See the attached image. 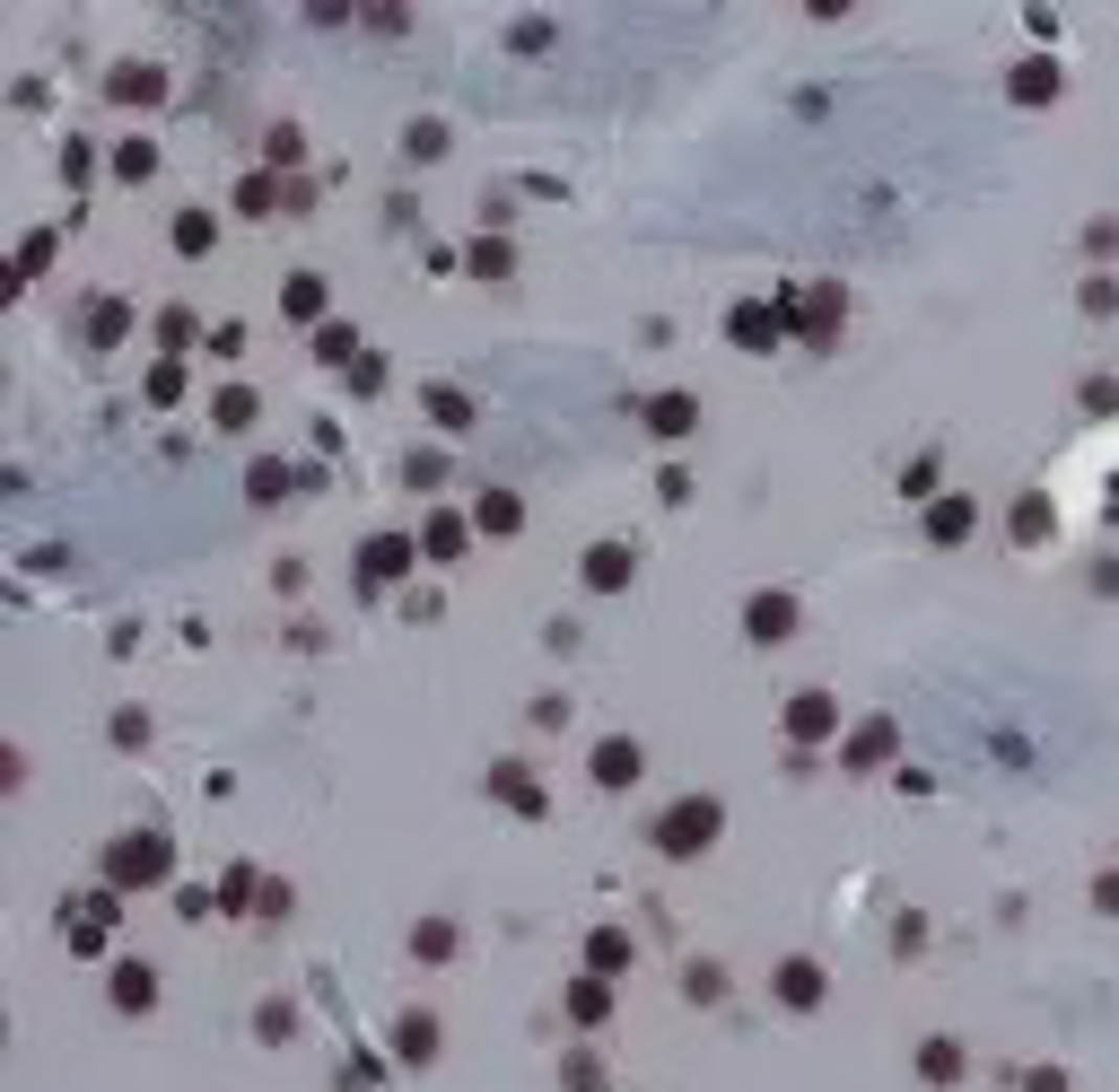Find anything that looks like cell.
<instances>
[{
	"instance_id": "cell-1",
	"label": "cell",
	"mask_w": 1119,
	"mask_h": 1092,
	"mask_svg": "<svg viewBox=\"0 0 1119 1092\" xmlns=\"http://www.w3.org/2000/svg\"><path fill=\"white\" fill-rule=\"evenodd\" d=\"M709 839H717V804H709V796H691V804L665 813L656 848H665V857H691V848H709Z\"/></svg>"
},
{
	"instance_id": "cell-2",
	"label": "cell",
	"mask_w": 1119,
	"mask_h": 1092,
	"mask_svg": "<svg viewBox=\"0 0 1119 1092\" xmlns=\"http://www.w3.org/2000/svg\"><path fill=\"white\" fill-rule=\"evenodd\" d=\"M106 874H114V883H158V874H166V839H122Z\"/></svg>"
},
{
	"instance_id": "cell-3",
	"label": "cell",
	"mask_w": 1119,
	"mask_h": 1092,
	"mask_svg": "<svg viewBox=\"0 0 1119 1092\" xmlns=\"http://www.w3.org/2000/svg\"><path fill=\"white\" fill-rule=\"evenodd\" d=\"M595 778H604V787H630V778H639V743H621V734H612L604 752H595Z\"/></svg>"
},
{
	"instance_id": "cell-4",
	"label": "cell",
	"mask_w": 1119,
	"mask_h": 1092,
	"mask_svg": "<svg viewBox=\"0 0 1119 1092\" xmlns=\"http://www.w3.org/2000/svg\"><path fill=\"white\" fill-rule=\"evenodd\" d=\"M691 419H700V403H691V393H665V403H648V429H656V437H682Z\"/></svg>"
},
{
	"instance_id": "cell-5",
	"label": "cell",
	"mask_w": 1119,
	"mask_h": 1092,
	"mask_svg": "<svg viewBox=\"0 0 1119 1092\" xmlns=\"http://www.w3.org/2000/svg\"><path fill=\"white\" fill-rule=\"evenodd\" d=\"M796 630V604L787 594H753V638H787Z\"/></svg>"
},
{
	"instance_id": "cell-6",
	"label": "cell",
	"mask_w": 1119,
	"mask_h": 1092,
	"mask_svg": "<svg viewBox=\"0 0 1119 1092\" xmlns=\"http://www.w3.org/2000/svg\"><path fill=\"white\" fill-rule=\"evenodd\" d=\"M149 997H158V979H149L140 961H122V971H114V1005H122V1014H140Z\"/></svg>"
},
{
	"instance_id": "cell-7",
	"label": "cell",
	"mask_w": 1119,
	"mask_h": 1092,
	"mask_svg": "<svg viewBox=\"0 0 1119 1092\" xmlns=\"http://www.w3.org/2000/svg\"><path fill=\"white\" fill-rule=\"evenodd\" d=\"M787 734H831V700H823V690H805V700H796V716H787Z\"/></svg>"
},
{
	"instance_id": "cell-8",
	"label": "cell",
	"mask_w": 1119,
	"mask_h": 1092,
	"mask_svg": "<svg viewBox=\"0 0 1119 1092\" xmlns=\"http://www.w3.org/2000/svg\"><path fill=\"white\" fill-rule=\"evenodd\" d=\"M779 997H787V1005H813V997H823V971H813V961H787V971H779Z\"/></svg>"
},
{
	"instance_id": "cell-9",
	"label": "cell",
	"mask_w": 1119,
	"mask_h": 1092,
	"mask_svg": "<svg viewBox=\"0 0 1119 1092\" xmlns=\"http://www.w3.org/2000/svg\"><path fill=\"white\" fill-rule=\"evenodd\" d=\"M787 333V315H769V306H743L735 315V341H779Z\"/></svg>"
},
{
	"instance_id": "cell-10",
	"label": "cell",
	"mask_w": 1119,
	"mask_h": 1092,
	"mask_svg": "<svg viewBox=\"0 0 1119 1092\" xmlns=\"http://www.w3.org/2000/svg\"><path fill=\"white\" fill-rule=\"evenodd\" d=\"M403 560H411V542H367V577H403Z\"/></svg>"
},
{
	"instance_id": "cell-11",
	"label": "cell",
	"mask_w": 1119,
	"mask_h": 1092,
	"mask_svg": "<svg viewBox=\"0 0 1119 1092\" xmlns=\"http://www.w3.org/2000/svg\"><path fill=\"white\" fill-rule=\"evenodd\" d=\"M621 577H630V551H612V542H604V551L586 560V586H621Z\"/></svg>"
},
{
	"instance_id": "cell-12",
	"label": "cell",
	"mask_w": 1119,
	"mask_h": 1092,
	"mask_svg": "<svg viewBox=\"0 0 1119 1092\" xmlns=\"http://www.w3.org/2000/svg\"><path fill=\"white\" fill-rule=\"evenodd\" d=\"M568 1005H578V1023H604L612 997H604V979H578V987H568Z\"/></svg>"
},
{
	"instance_id": "cell-13",
	"label": "cell",
	"mask_w": 1119,
	"mask_h": 1092,
	"mask_svg": "<svg viewBox=\"0 0 1119 1092\" xmlns=\"http://www.w3.org/2000/svg\"><path fill=\"white\" fill-rule=\"evenodd\" d=\"M420 551H438V560H446V551H464V525H455V516H438V525L420 533Z\"/></svg>"
},
{
	"instance_id": "cell-14",
	"label": "cell",
	"mask_w": 1119,
	"mask_h": 1092,
	"mask_svg": "<svg viewBox=\"0 0 1119 1092\" xmlns=\"http://www.w3.org/2000/svg\"><path fill=\"white\" fill-rule=\"evenodd\" d=\"M499 787H508V804H516V813H534V804H542V796H534V778H525V769H499Z\"/></svg>"
},
{
	"instance_id": "cell-15",
	"label": "cell",
	"mask_w": 1119,
	"mask_h": 1092,
	"mask_svg": "<svg viewBox=\"0 0 1119 1092\" xmlns=\"http://www.w3.org/2000/svg\"><path fill=\"white\" fill-rule=\"evenodd\" d=\"M630 961V935H595V971H621Z\"/></svg>"
},
{
	"instance_id": "cell-16",
	"label": "cell",
	"mask_w": 1119,
	"mask_h": 1092,
	"mask_svg": "<svg viewBox=\"0 0 1119 1092\" xmlns=\"http://www.w3.org/2000/svg\"><path fill=\"white\" fill-rule=\"evenodd\" d=\"M962 525H971V499H944V507H936V533H944V542H954Z\"/></svg>"
},
{
	"instance_id": "cell-17",
	"label": "cell",
	"mask_w": 1119,
	"mask_h": 1092,
	"mask_svg": "<svg viewBox=\"0 0 1119 1092\" xmlns=\"http://www.w3.org/2000/svg\"><path fill=\"white\" fill-rule=\"evenodd\" d=\"M324 306V280H289V315H315Z\"/></svg>"
},
{
	"instance_id": "cell-18",
	"label": "cell",
	"mask_w": 1119,
	"mask_h": 1092,
	"mask_svg": "<svg viewBox=\"0 0 1119 1092\" xmlns=\"http://www.w3.org/2000/svg\"><path fill=\"white\" fill-rule=\"evenodd\" d=\"M482 525L490 533H516V499H482Z\"/></svg>"
}]
</instances>
